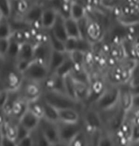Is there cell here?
<instances>
[{
	"label": "cell",
	"instance_id": "6da1fadb",
	"mask_svg": "<svg viewBox=\"0 0 139 146\" xmlns=\"http://www.w3.org/2000/svg\"><path fill=\"white\" fill-rule=\"evenodd\" d=\"M83 129L90 140V146H96L97 140L103 131V124L98 111L91 106L83 111Z\"/></svg>",
	"mask_w": 139,
	"mask_h": 146
},
{
	"label": "cell",
	"instance_id": "7a4b0ae2",
	"mask_svg": "<svg viewBox=\"0 0 139 146\" xmlns=\"http://www.w3.org/2000/svg\"><path fill=\"white\" fill-rule=\"evenodd\" d=\"M98 112L102 122L103 130L113 135L120 127L127 115L121 108L120 103L110 109Z\"/></svg>",
	"mask_w": 139,
	"mask_h": 146
},
{
	"label": "cell",
	"instance_id": "3957f363",
	"mask_svg": "<svg viewBox=\"0 0 139 146\" xmlns=\"http://www.w3.org/2000/svg\"><path fill=\"white\" fill-rule=\"evenodd\" d=\"M42 98L57 110L72 108L79 111L84 105L65 93L59 92L44 91Z\"/></svg>",
	"mask_w": 139,
	"mask_h": 146
},
{
	"label": "cell",
	"instance_id": "277c9868",
	"mask_svg": "<svg viewBox=\"0 0 139 146\" xmlns=\"http://www.w3.org/2000/svg\"><path fill=\"white\" fill-rule=\"evenodd\" d=\"M119 86L109 84L106 85L105 88L101 96L91 105L98 111L108 109L119 103Z\"/></svg>",
	"mask_w": 139,
	"mask_h": 146
},
{
	"label": "cell",
	"instance_id": "5b68a950",
	"mask_svg": "<svg viewBox=\"0 0 139 146\" xmlns=\"http://www.w3.org/2000/svg\"><path fill=\"white\" fill-rule=\"evenodd\" d=\"M23 79L42 83L50 75L48 66L42 62L33 60L21 73Z\"/></svg>",
	"mask_w": 139,
	"mask_h": 146
},
{
	"label": "cell",
	"instance_id": "8992f818",
	"mask_svg": "<svg viewBox=\"0 0 139 146\" xmlns=\"http://www.w3.org/2000/svg\"><path fill=\"white\" fill-rule=\"evenodd\" d=\"M18 91L20 97L28 103L41 99L44 92L42 83L24 79Z\"/></svg>",
	"mask_w": 139,
	"mask_h": 146
},
{
	"label": "cell",
	"instance_id": "52a82bcc",
	"mask_svg": "<svg viewBox=\"0 0 139 146\" xmlns=\"http://www.w3.org/2000/svg\"><path fill=\"white\" fill-rule=\"evenodd\" d=\"M60 141L68 144L83 129L82 122L67 123L58 122Z\"/></svg>",
	"mask_w": 139,
	"mask_h": 146
},
{
	"label": "cell",
	"instance_id": "ba28073f",
	"mask_svg": "<svg viewBox=\"0 0 139 146\" xmlns=\"http://www.w3.org/2000/svg\"><path fill=\"white\" fill-rule=\"evenodd\" d=\"M39 127L50 144L61 141L58 123L42 118L40 120Z\"/></svg>",
	"mask_w": 139,
	"mask_h": 146
},
{
	"label": "cell",
	"instance_id": "9c48e42d",
	"mask_svg": "<svg viewBox=\"0 0 139 146\" xmlns=\"http://www.w3.org/2000/svg\"><path fill=\"white\" fill-rule=\"evenodd\" d=\"M22 81L23 78L21 74L16 69L8 71L4 76L2 82L3 86L1 90H6L8 91L18 90Z\"/></svg>",
	"mask_w": 139,
	"mask_h": 146
},
{
	"label": "cell",
	"instance_id": "30bf717a",
	"mask_svg": "<svg viewBox=\"0 0 139 146\" xmlns=\"http://www.w3.org/2000/svg\"><path fill=\"white\" fill-rule=\"evenodd\" d=\"M52 50L46 37L45 40H40L34 44V60L42 62L48 66Z\"/></svg>",
	"mask_w": 139,
	"mask_h": 146
},
{
	"label": "cell",
	"instance_id": "8fae6325",
	"mask_svg": "<svg viewBox=\"0 0 139 146\" xmlns=\"http://www.w3.org/2000/svg\"><path fill=\"white\" fill-rule=\"evenodd\" d=\"M43 8L44 7L42 5L39 3H33L25 13L22 19L28 25L37 24L40 25V20Z\"/></svg>",
	"mask_w": 139,
	"mask_h": 146
},
{
	"label": "cell",
	"instance_id": "7c38bea8",
	"mask_svg": "<svg viewBox=\"0 0 139 146\" xmlns=\"http://www.w3.org/2000/svg\"><path fill=\"white\" fill-rule=\"evenodd\" d=\"M120 87L119 103L121 108L126 113H129L133 107V94L128 84H122Z\"/></svg>",
	"mask_w": 139,
	"mask_h": 146
},
{
	"label": "cell",
	"instance_id": "4fadbf2b",
	"mask_svg": "<svg viewBox=\"0 0 139 146\" xmlns=\"http://www.w3.org/2000/svg\"><path fill=\"white\" fill-rule=\"evenodd\" d=\"M66 52L78 51L86 53L90 49V43L87 39L83 38L78 39L69 38L65 43Z\"/></svg>",
	"mask_w": 139,
	"mask_h": 146
},
{
	"label": "cell",
	"instance_id": "5bb4252c",
	"mask_svg": "<svg viewBox=\"0 0 139 146\" xmlns=\"http://www.w3.org/2000/svg\"><path fill=\"white\" fill-rule=\"evenodd\" d=\"M34 44L30 42L21 43L16 62L30 63L34 60Z\"/></svg>",
	"mask_w": 139,
	"mask_h": 146
},
{
	"label": "cell",
	"instance_id": "9a60e30c",
	"mask_svg": "<svg viewBox=\"0 0 139 146\" xmlns=\"http://www.w3.org/2000/svg\"><path fill=\"white\" fill-rule=\"evenodd\" d=\"M58 12L54 9L49 7H44L40 20V26L46 31L51 30L57 18Z\"/></svg>",
	"mask_w": 139,
	"mask_h": 146
},
{
	"label": "cell",
	"instance_id": "2e32d148",
	"mask_svg": "<svg viewBox=\"0 0 139 146\" xmlns=\"http://www.w3.org/2000/svg\"><path fill=\"white\" fill-rule=\"evenodd\" d=\"M59 122L67 123H77L81 121L80 112L77 110L68 108L58 110Z\"/></svg>",
	"mask_w": 139,
	"mask_h": 146
},
{
	"label": "cell",
	"instance_id": "e0dca14e",
	"mask_svg": "<svg viewBox=\"0 0 139 146\" xmlns=\"http://www.w3.org/2000/svg\"><path fill=\"white\" fill-rule=\"evenodd\" d=\"M50 30L55 36L63 43H65L68 39L65 25V18L60 13H58L55 24Z\"/></svg>",
	"mask_w": 139,
	"mask_h": 146
},
{
	"label": "cell",
	"instance_id": "ac0fdd59",
	"mask_svg": "<svg viewBox=\"0 0 139 146\" xmlns=\"http://www.w3.org/2000/svg\"><path fill=\"white\" fill-rule=\"evenodd\" d=\"M67 52H63L52 50L48 63V67L50 75L55 73L57 69L66 59Z\"/></svg>",
	"mask_w": 139,
	"mask_h": 146
},
{
	"label": "cell",
	"instance_id": "d6986e66",
	"mask_svg": "<svg viewBox=\"0 0 139 146\" xmlns=\"http://www.w3.org/2000/svg\"><path fill=\"white\" fill-rule=\"evenodd\" d=\"M28 105V103L20 97L13 105L10 115L8 117L15 121L19 122L20 119L27 111Z\"/></svg>",
	"mask_w": 139,
	"mask_h": 146
},
{
	"label": "cell",
	"instance_id": "ffe728a7",
	"mask_svg": "<svg viewBox=\"0 0 139 146\" xmlns=\"http://www.w3.org/2000/svg\"><path fill=\"white\" fill-rule=\"evenodd\" d=\"M74 80L76 100L79 102L85 104L89 96L90 85L74 79Z\"/></svg>",
	"mask_w": 139,
	"mask_h": 146
},
{
	"label": "cell",
	"instance_id": "44dd1931",
	"mask_svg": "<svg viewBox=\"0 0 139 146\" xmlns=\"http://www.w3.org/2000/svg\"><path fill=\"white\" fill-rule=\"evenodd\" d=\"M40 120L41 119L28 110L18 123L31 133L39 127Z\"/></svg>",
	"mask_w": 139,
	"mask_h": 146
},
{
	"label": "cell",
	"instance_id": "7402d4cb",
	"mask_svg": "<svg viewBox=\"0 0 139 146\" xmlns=\"http://www.w3.org/2000/svg\"><path fill=\"white\" fill-rule=\"evenodd\" d=\"M65 25L68 39H78L83 38L78 21L74 20L70 17H67L65 18Z\"/></svg>",
	"mask_w": 139,
	"mask_h": 146
},
{
	"label": "cell",
	"instance_id": "603a6c76",
	"mask_svg": "<svg viewBox=\"0 0 139 146\" xmlns=\"http://www.w3.org/2000/svg\"><path fill=\"white\" fill-rule=\"evenodd\" d=\"M86 11L84 6L76 1H72L70 7L69 17L77 21H79L84 19Z\"/></svg>",
	"mask_w": 139,
	"mask_h": 146
},
{
	"label": "cell",
	"instance_id": "cb8c5ba5",
	"mask_svg": "<svg viewBox=\"0 0 139 146\" xmlns=\"http://www.w3.org/2000/svg\"><path fill=\"white\" fill-rule=\"evenodd\" d=\"M74 69L75 65L71 60L69 53L67 52L66 59L61 65V67L57 69V70L54 74H55L61 78H64L67 75L71 74Z\"/></svg>",
	"mask_w": 139,
	"mask_h": 146
},
{
	"label": "cell",
	"instance_id": "d4e9b609",
	"mask_svg": "<svg viewBox=\"0 0 139 146\" xmlns=\"http://www.w3.org/2000/svg\"><path fill=\"white\" fill-rule=\"evenodd\" d=\"M43 107V118L52 122L58 123L59 122V117L58 110L53 106L46 102L42 98Z\"/></svg>",
	"mask_w": 139,
	"mask_h": 146
},
{
	"label": "cell",
	"instance_id": "484cf974",
	"mask_svg": "<svg viewBox=\"0 0 139 146\" xmlns=\"http://www.w3.org/2000/svg\"><path fill=\"white\" fill-rule=\"evenodd\" d=\"M12 27L9 19L3 17L0 20V39H8L12 36Z\"/></svg>",
	"mask_w": 139,
	"mask_h": 146
},
{
	"label": "cell",
	"instance_id": "4316f807",
	"mask_svg": "<svg viewBox=\"0 0 139 146\" xmlns=\"http://www.w3.org/2000/svg\"><path fill=\"white\" fill-rule=\"evenodd\" d=\"M20 44L21 43L11 36L9 39L8 48L5 57H6L10 60H15V62L18 57Z\"/></svg>",
	"mask_w": 139,
	"mask_h": 146
},
{
	"label": "cell",
	"instance_id": "83f0119b",
	"mask_svg": "<svg viewBox=\"0 0 139 146\" xmlns=\"http://www.w3.org/2000/svg\"><path fill=\"white\" fill-rule=\"evenodd\" d=\"M68 146H90V140L84 129L68 143Z\"/></svg>",
	"mask_w": 139,
	"mask_h": 146
},
{
	"label": "cell",
	"instance_id": "f1b7e54d",
	"mask_svg": "<svg viewBox=\"0 0 139 146\" xmlns=\"http://www.w3.org/2000/svg\"><path fill=\"white\" fill-rule=\"evenodd\" d=\"M46 31L47 39L52 49L57 51L66 52L65 43L61 41L59 39H58L55 36L50 30Z\"/></svg>",
	"mask_w": 139,
	"mask_h": 146
},
{
	"label": "cell",
	"instance_id": "f546056e",
	"mask_svg": "<svg viewBox=\"0 0 139 146\" xmlns=\"http://www.w3.org/2000/svg\"><path fill=\"white\" fill-rule=\"evenodd\" d=\"M64 85L65 94L70 97L76 100L75 96L74 80L71 74L64 78Z\"/></svg>",
	"mask_w": 139,
	"mask_h": 146
},
{
	"label": "cell",
	"instance_id": "4dcf8cb0",
	"mask_svg": "<svg viewBox=\"0 0 139 146\" xmlns=\"http://www.w3.org/2000/svg\"><path fill=\"white\" fill-rule=\"evenodd\" d=\"M34 146H49L50 143L46 139L41 129L38 127L36 130L31 132Z\"/></svg>",
	"mask_w": 139,
	"mask_h": 146
},
{
	"label": "cell",
	"instance_id": "1f68e13d",
	"mask_svg": "<svg viewBox=\"0 0 139 146\" xmlns=\"http://www.w3.org/2000/svg\"><path fill=\"white\" fill-rule=\"evenodd\" d=\"M28 110L40 119L43 118V107L42 98L28 102Z\"/></svg>",
	"mask_w": 139,
	"mask_h": 146
},
{
	"label": "cell",
	"instance_id": "d6a6232c",
	"mask_svg": "<svg viewBox=\"0 0 139 146\" xmlns=\"http://www.w3.org/2000/svg\"><path fill=\"white\" fill-rule=\"evenodd\" d=\"M96 146H116L114 135L103 130L97 140Z\"/></svg>",
	"mask_w": 139,
	"mask_h": 146
},
{
	"label": "cell",
	"instance_id": "836d02e7",
	"mask_svg": "<svg viewBox=\"0 0 139 146\" xmlns=\"http://www.w3.org/2000/svg\"><path fill=\"white\" fill-rule=\"evenodd\" d=\"M0 11L4 17L9 19L12 15L11 0H0Z\"/></svg>",
	"mask_w": 139,
	"mask_h": 146
},
{
	"label": "cell",
	"instance_id": "e575fe53",
	"mask_svg": "<svg viewBox=\"0 0 139 146\" xmlns=\"http://www.w3.org/2000/svg\"><path fill=\"white\" fill-rule=\"evenodd\" d=\"M30 134V131H29L27 129H26L24 127H23L18 123L16 137V142H18V141L22 139Z\"/></svg>",
	"mask_w": 139,
	"mask_h": 146
},
{
	"label": "cell",
	"instance_id": "d590c367",
	"mask_svg": "<svg viewBox=\"0 0 139 146\" xmlns=\"http://www.w3.org/2000/svg\"><path fill=\"white\" fill-rule=\"evenodd\" d=\"M16 145L17 146H34L31 133L26 137L16 142Z\"/></svg>",
	"mask_w": 139,
	"mask_h": 146
},
{
	"label": "cell",
	"instance_id": "8d00e7d4",
	"mask_svg": "<svg viewBox=\"0 0 139 146\" xmlns=\"http://www.w3.org/2000/svg\"><path fill=\"white\" fill-rule=\"evenodd\" d=\"M9 91L6 90H0V110L3 111L6 106L8 97Z\"/></svg>",
	"mask_w": 139,
	"mask_h": 146
},
{
	"label": "cell",
	"instance_id": "74e56055",
	"mask_svg": "<svg viewBox=\"0 0 139 146\" xmlns=\"http://www.w3.org/2000/svg\"><path fill=\"white\" fill-rule=\"evenodd\" d=\"M9 39H0V56L1 57H4L6 54L7 49L8 48Z\"/></svg>",
	"mask_w": 139,
	"mask_h": 146
},
{
	"label": "cell",
	"instance_id": "f35d334b",
	"mask_svg": "<svg viewBox=\"0 0 139 146\" xmlns=\"http://www.w3.org/2000/svg\"><path fill=\"white\" fill-rule=\"evenodd\" d=\"M0 146H17V145L15 140L3 135Z\"/></svg>",
	"mask_w": 139,
	"mask_h": 146
},
{
	"label": "cell",
	"instance_id": "ab89813d",
	"mask_svg": "<svg viewBox=\"0 0 139 146\" xmlns=\"http://www.w3.org/2000/svg\"><path fill=\"white\" fill-rule=\"evenodd\" d=\"M131 140V142H139V124H134L133 123Z\"/></svg>",
	"mask_w": 139,
	"mask_h": 146
},
{
	"label": "cell",
	"instance_id": "60d3db41",
	"mask_svg": "<svg viewBox=\"0 0 139 146\" xmlns=\"http://www.w3.org/2000/svg\"><path fill=\"white\" fill-rule=\"evenodd\" d=\"M136 109H139V94L133 96V107L132 110Z\"/></svg>",
	"mask_w": 139,
	"mask_h": 146
},
{
	"label": "cell",
	"instance_id": "b9f144b4",
	"mask_svg": "<svg viewBox=\"0 0 139 146\" xmlns=\"http://www.w3.org/2000/svg\"><path fill=\"white\" fill-rule=\"evenodd\" d=\"M130 91L132 92L133 96L139 95V85L135 86L133 87H130Z\"/></svg>",
	"mask_w": 139,
	"mask_h": 146
},
{
	"label": "cell",
	"instance_id": "7bdbcfd3",
	"mask_svg": "<svg viewBox=\"0 0 139 146\" xmlns=\"http://www.w3.org/2000/svg\"><path fill=\"white\" fill-rule=\"evenodd\" d=\"M6 116L3 111L0 110V128L2 127V125L5 121Z\"/></svg>",
	"mask_w": 139,
	"mask_h": 146
},
{
	"label": "cell",
	"instance_id": "ee69618b",
	"mask_svg": "<svg viewBox=\"0 0 139 146\" xmlns=\"http://www.w3.org/2000/svg\"><path fill=\"white\" fill-rule=\"evenodd\" d=\"M49 146H68V144H67L66 143H64V142H63L61 141H59V142H56L55 143L50 144Z\"/></svg>",
	"mask_w": 139,
	"mask_h": 146
},
{
	"label": "cell",
	"instance_id": "f6af8a7d",
	"mask_svg": "<svg viewBox=\"0 0 139 146\" xmlns=\"http://www.w3.org/2000/svg\"><path fill=\"white\" fill-rule=\"evenodd\" d=\"M129 146H139V142H131L129 144Z\"/></svg>",
	"mask_w": 139,
	"mask_h": 146
},
{
	"label": "cell",
	"instance_id": "bcb514c9",
	"mask_svg": "<svg viewBox=\"0 0 139 146\" xmlns=\"http://www.w3.org/2000/svg\"><path fill=\"white\" fill-rule=\"evenodd\" d=\"M3 136V133L2 129V128H0V145H1V141H2V140Z\"/></svg>",
	"mask_w": 139,
	"mask_h": 146
},
{
	"label": "cell",
	"instance_id": "7dc6e473",
	"mask_svg": "<svg viewBox=\"0 0 139 146\" xmlns=\"http://www.w3.org/2000/svg\"><path fill=\"white\" fill-rule=\"evenodd\" d=\"M30 2H31V3H39V2L41 0H28Z\"/></svg>",
	"mask_w": 139,
	"mask_h": 146
},
{
	"label": "cell",
	"instance_id": "c3c4849f",
	"mask_svg": "<svg viewBox=\"0 0 139 146\" xmlns=\"http://www.w3.org/2000/svg\"><path fill=\"white\" fill-rule=\"evenodd\" d=\"M3 15H2V14L1 13V11H0V20L2 19V18L3 17Z\"/></svg>",
	"mask_w": 139,
	"mask_h": 146
},
{
	"label": "cell",
	"instance_id": "681fc988",
	"mask_svg": "<svg viewBox=\"0 0 139 146\" xmlns=\"http://www.w3.org/2000/svg\"><path fill=\"white\" fill-rule=\"evenodd\" d=\"M129 146V145H127V146Z\"/></svg>",
	"mask_w": 139,
	"mask_h": 146
}]
</instances>
